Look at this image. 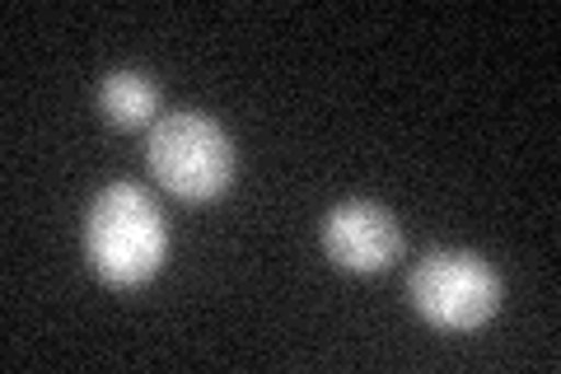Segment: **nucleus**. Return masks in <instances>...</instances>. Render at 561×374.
<instances>
[{"instance_id":"nucleus-4","label":"nucleus","mask_w":561,"mask_h":374,"mask_svg":"<svg viewBox=\"0 0 561 374\" xmlns=\"http://www.w3.org/2000/svg\"><path fill=\"white\" fill-rule=\"evenodd\" d=\"M319 239H323L328 262H337L342 272H360V276L383 272V267L398 262V253H402L398 220L383 206H375V202H342V206H332L323 216Z\"/></svg>"},{"instance_id":"nucleus-3","label":"nucleus","mask_w":561,"mask_h":374,"mask_svg":"<svg viewBox=\"0 0 561 374\" xmlns=\"http://www.w3.org/2000/svg\"><path fill=\"white\" fill-rule=\"evenodd\" d=\"M408 295L416 314L440 332H472L482 328L491 314L501 309V276L496 267L478 253H426L412 276H408Z\"/></svg>"},{"instance_id":"nucleus-5","label":"nucleus","mask_w":561,"mask_h":374,"mask_svg":"<svg viewBox=\"0 0 561 374\" xmlns=\"http://www.w3.org/2000/svg\"><path fill=\"white\" fill-rule=\"evenodd\" d=\"M99 113L122 132L150 127L160 113V84L146 70H108L99 84Z\"/></svg>"},{"instance_id":"nucleus-1","label":"nucleus","mask_w":561,"mask_h":374,"mask_svg":"<svg viewBox=\"0 0 561 374\" xmlns=\"http://www.w3.org/2000/svg\"><path fill=\"white\" fill-rule=\"evenodd\" d=\"M84 253L108 286H146L169 258V225L136 183H108L84 211Z\"/></svg>"},{"instance_id":"nucleus-2","label":"nucleus","mask_w":561,"mask_h":374,"mask_svg":"<svg viewBox=\"0 0 561 374\" xmlns=\"http://www.w3.org/2000/svg\"><path fill=\"white\" fill-rule=\"evenodd\" d=\"M150 173L183 202H216L234 178V146L206 113H164L150 127Z\"/></svg>"}]
</instances>
